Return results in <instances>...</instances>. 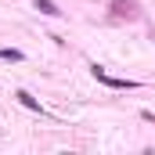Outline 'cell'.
Instances as JSON below:
<instances>
[{
	"label": "cell",
	"instance_id": "obj_1",
	"mask_svg": "<svg viewBox=\"0 0 155 155\" xmlns=\"http://www.w3.org/2000/svg\"><path fill=\"white\" fill-rule=\"evenodd\" d=\"M90 72H94V79H97V83H105V87H112V90H134V87H137L134 79H119V76H108V72H105L101 65H90Z\"/></svg>",
	"mask_w": 155,
	"mask_h": 155
},
{
	"label": "cell",
	"instance_id": "obj_2",
	"mask_svg": "<svg viewBox=\"0 0 155 155\" xmlns=\"http://www.w3.org/2000/svg\"><path fill=\"white\" fill-rule=\"evenodd\" d=\"M116 18H137V0H112Z\"/></svg>",
	"mask_w": 155,
	"mask_h": 155
},
{
	"label": "cell",
	"instance_id": "obj_3",
	"mask_svg": "<svg viewBox=\"0 0 155 155\" xmlns=\"http://www.w3.org/2000/svg\"><path fill=\"white\" fill-rule=\"evenodd\" d=\"M36 4V11H43V15H51V18H58L61 11H58V4H51V0H33Z\"/></svg>",
	"mask_w": 155,
	"mask_h": 155
},
{
	"label": "cell",
	"instance_id": "obj_4",
	"mask_svg": "<svg viewBox=\"0 0 155 155\" xmlns=\"http://www.w3.org/2000/svg\"><path fill=\"white\" fill-rule=\"evenodd\" d=\"M25 54L22 51H15V47H0V61H22Z\"/></svg>",
	"mask_w": 155,
	"mask_h": 155
},
{
	"label": "cell",
	"instance_id": "obj_5",
	"mask_svg": "<svg viewBox=\"0 0 155 155\" xmlns=\"http://www.w3.org/2000/svg\"><path fill=\"white\" fill-rule=\"evenodd\" d=\"M15 97H18V101H22V105H25V108H33V112H40V101H36V97H29V94H25V90H18V94H15Z\"/></svg>",
	"mask_w": 155,
	"mask_h": 155
}]
</instances>
